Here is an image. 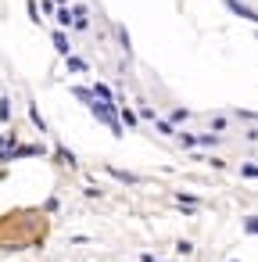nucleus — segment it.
<instances>
[{"label":"nucleus","mask_w":258,"mask_h":262,"mask_svg":"<svg viewBox=\"0 0 258 262\" xmlns=\"http://www.w3.org/2000/svg\"><path fill=\"white\" fill-rule=\"evenodd\" d=\"M86 104H90V111H94V115H97V119H104V122H108L111 129H118V119L111 115V111H108V108H101V104H94V101H86Z\"/></svg>","instance_id":"nucleus-1"},{"label":"nucleus","mask_w":258,"mask_h":262,"mask_svg":"<svg viewBox=\"0 0 258 262\" xmlns=\"http://www.w3.org/2000/svg\"><path fill=\"white\" fill-rule=\"evenodd\" d=\"M94 94H97V97H101V101H115V97H111V90H108V86H104V83H97V86H94Z\"/></svg>","instance_id":"nucleus-2"},{"label":"nucleus","mask_w":258,"mask_h":262,"mask_svg":"<svg viewBox=\"0 0 258 262\" xmlns=\"http://www.w3.org/2000/svg\"><path fill=\"white\" fill-rule=\"evenodd\" d=\"M54 47H58L61 54H68V40H65V36H61V32H54Z\"/></svg>","instance_id":"nucleus-3"},{"label":"nucleus","mask_w":258,"mask_h":262,"mask_svg":"<svg viewBox=\"0 0 258 262\" xmlns=\"http://www.w3.org/2000/svg\"><path fill=\"white\" fill-rule=\"evenodd\" d=\"M68 68H72V72H86V61H79V58H68Z\"/></svg>","instance_id":"nucleus-4"},{"label":"nucleus","mask_w":258,"mask_h":262,"mask_svg":"<svg viewBox=\"0 0 258 262\" xmlns=\"http://www.w3.org/2000/svg\"><path fill=\"white\" fill-rule=\"evenodd\" d=\"M244 230H247V234H258V215H254V219H244Z\"/></svg>","instance_id":"nucleus-5"},{"label":"nucleus","mask_w":258,"mask_h":262,"mask_svg":"<svg viewBox=\"0 0 258 262\" xmlns=\"http://www.w3.org/2000/svg\"><path fill=\"white\" fill-rule=\"evenodd\" d=\"M244 176L247 180H258V165H244Z\"/></svg>","instance_id":"nucleus-6"}]
</instances>
